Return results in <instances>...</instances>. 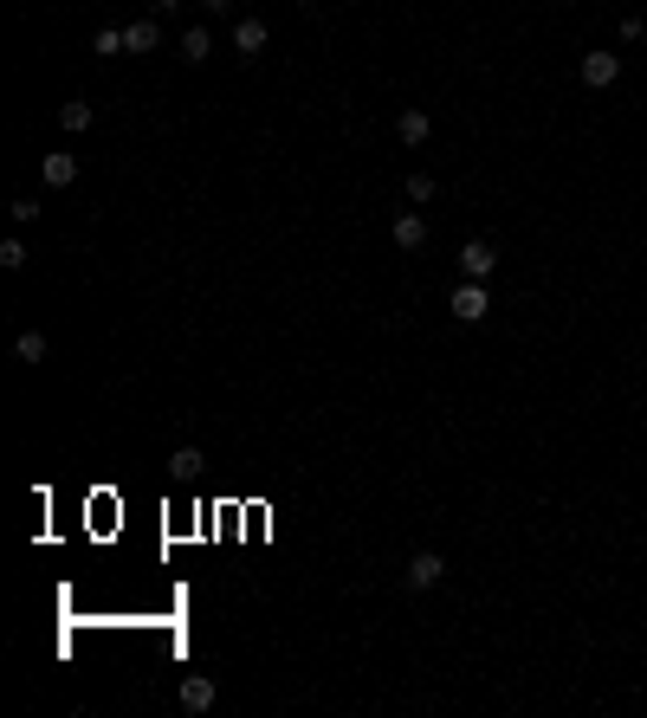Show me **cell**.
<instances>
[{
    "label": "cell",
    "instance_id": "obj_1",
    "mask_svg": "<svg viewBox=\"0 0 647 718\" xmlns=\"http://www.w3.org/2000/svg\"><path fill=\"white\" fill-rule=\"evenodd\" d=\"M460 272L485 285V278L498 272V246H492V240H466V246H460Z\"/></svg>",
    "mask_w": 647,
    "mask_h": 718
},
{
    "label": "cell",
    "instance_id": "obj_2",
    "mask_svg": "<svg viewBox=\"0 0 647 718\" xmlns=\"http://www.w3.org/2000/svg\"><path fill=\"white\" fill-rule=\"evenodd\" d=\"M402 577H408V589H434V583L447 577V557H441V550H421V557H408Z\"/></svg>",
    "mask_w": 647,
    "mask_h": 718
},
{
    "label": "cell",
    "instance_id": "obj_3",
    "mask_svg": "<svg viewBox=\"0 0 647 718\" xmlns=\"http://www.w3.org/2000/svg\"><path fill=\"white\" fill-rule=\"evenodd\" d=\"M621 78V52H583V85L590 91H609Z\"/></svg>",
    "mask_w": 647,
    "mask_h": 718
},
{
    "label": "cell",
    "instance_id": "obj_4",
    "mask_svg": "<svg viewBox=\"0 0 647 718\" xmlns=\"http://www.w3.org/2000/svg\"><path fill=\"white\" fill-rule=\"evenodd\" d=\"M485 311H492V298H485V285H479V278L454 285V317H460V324H479Z\"/></svg>",
    "mask_w": 647,
    "mask_h": 718
},
{
    "label": "cell",
    "instance_id": "obj_5",
    "mask_svg": "<svg viewBox=\"0 0 647 718\" xmlns=\"http://www.w3.org/2000/svg\"><path fill=\"white\" fill-rule=\"evenodd\" d=\"M389 240H395L402 253H421V246H427V221H421V213H408V207H402L395 221H389Z\"/></svg>",
    "mask_w": 647,
    "mask_h": 718
},
{
    "label": "cell",
    "instance_id": "obj_6",
    "mask_svg": "<svg viewBox=\"0 0 647 718\" xmlns=\"http://www.w3.org/2000/svg\"><path fill=\"white\" fill-rule=\"evenodd\" d=\"M214 699H221V692H214L207 673H188V680H182V705H188V712H207Z\"/></svg>",
    "mask_w": 647,
    "mask_h": 718
},
{
    "label": "cell",
    "instance_id": "obj_7",
    "mask_svg": "<svg viewBox=\"0 0 647 718\" xmlns=\"http://www.w3.org/2000/svg\"><path fill=\"white\" fill-rule=\"evenodd\" d=\"M395 136L408 142V150H421V142H427V110H414V104H408V110L395 117Z\"/></svg>",
    "mask_w": 647,
    "mask_h": 718
},
{
    "label": "cell",
    "instance_id": "obj_8",
    "mask_svg": "<svg viewBox=\"0 0 647 718\" xmlns=\"http://www.w3.org/2000/svg\"><path fill=\"white\" fill-rule=\"evenodd\" d=\"M234 52H240V58L266 52V20H240V26H234Z\"/></svg>",
    "mask_w": 647,
    "mask_h": 718
},
{
    "label": "cell",
    "instance_id": "obj_9",
    "mask_svg": "<svg viewBox=\"0 0 647 718\" xmlns=\"http://www.w3.org/2000/svg\"><path fill=\"white\" fill-rule=\"evenodd\" d=\"M156 39H162V26H156V20H136V26H123V46H130V52H156Z\"/></svg>",
    "mask_w": 647,
    "mask_h": 718
},
{
    "label": "cell",
    "instance_id": "obj_10",
    "mask_svg": "<svg viewBox=\"0 0 647 718\" xmlns=\"http://www.w3.org/2000/svg\"><path fill=\"white\" fill-rule=\"evenodd\" d=\"M46 182H52V188H71V182H78V162H71L65 150H58V156H46Z\"/></svg>",
    "mask_w": 647,
    "mask_h": 718
},
{
    "label": "cell",
    "instance_id": "obj_11",
    "mask_svg": "<svg viewBox=\"0 0 647 718\" xmlns=\"http://www.w3.org/2000/svg\"><path fill=\"white\" fill-rule=\"evenodd\" d=\"M207 52H214V39H207L201 26H188V33H182V58H188V65H201Z\"/></svg>",
    "mask_w": 647,
    "mask_h": 718
},
{
    "label": "cell",
    "instance_id": "obj_12",
    "mask_svg": "<svg viewBox=\"0 0 647 718\" xmlns=\"http://www.w3.org/2000/svg\"><path fill=\"white\" fill-rule=\"evenodd\" d=\"M58 123H65L71 136H78V130H91V104H85V98H71V104L58 110Z\"/></svg>",
    "mask_w": 647,
    "mask_h": 718
},
{
    "label": "cell",
    "instance_id": "obj_13",
    "mask_svg": "<svg viewBox=\"0 0 647 718\" xmlns=\"http://www.w3.org/2000/svg\"><path fill=\"white\" fill-rule=\"evenodd\" d=\"M20 356H26V363H46V337L39 330H20V343H14Z\"/></svg>",
    "mask_w": 647,
    "mask_h": 718
},
{
    "label": "cell",
    "instance_id": "obj_14",
    "mask_svg": "<svg viewBox=\"0 0 647 718\" xmlns=\"http://www.w3.org/2000/svg\"><path fill=\"white\" fill-rule=\"evenodd\" d=\"M169 473H182V479L201 473V453H194V447H175V453H169Z\"/></svg>",
    "mask_w": 647,
    "mask_h": 718
},
{
    "label": "cell",
    "instance_id": "obj_15",
    "mask_svg": "<svg viewBox=\"0 0 647 718\" xmlns=\"http://www.w3.org/2000/svg\"><path fill=\"white\" fill-rule=\"evenodd\" d=\"M0 265L20 272V265H26V246H20V240H0Z\"/></svg>",
    "mask_w": 647,
    "mask_h": 718
},
{
    "label": "cell",
    "instance_id": "obj_16",
    "mask_svg": "<svg viewBox=\"0 0 647 718\" xmlns=\"http://www.w3.org/2000/svg\"><path fill=\"white\" fill-rule=\"evenodd\" d=\"M408 201H434V175H408Z\"/></svg>",
    "mask_w": 647,
    "mask_h": 718
},
{
    "label": "cell",
    "instance_id": "obj_17",
    "mask_svg": "<svg viewBox=\"0 0 647 718\" xmlns=\"http://www.w3.org/2000/svg\"><path fill=\"white\" fill-rule=\"evenodd\" d=\"M201 7H207V14H227V7H234V0H201Z\"/></svg>",
    "mask_w": 647,
    "mask_h": 718
},
{
    "label": "cell",
    "instance_id": "obj_18",
    "mask_svg": "<svg viewBox=\"0 0 647 718\" xmlns=\"http://www.w3.org/2000/svg\"><path fill=\"white\" fill-rule=\"evenodd\" d=\"M298 7H311V0H298Z\"/></svg>",
    "mask_w": 647,
    "mask_h": 718
}]
</instances>
